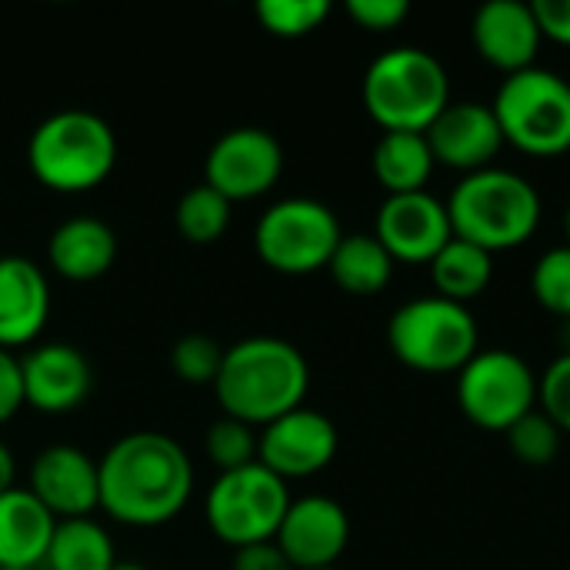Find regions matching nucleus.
Listing matches in <instances>:
<instances>
[{
    "label": "nucleus",
    "instance_id": "obj_1",
    "mask_svg": "<svg viewBox=\"0 0 570 570\" xmlns=\"http://www.w3.org/2000/svg\"><path fill=\"white\" fill-rule=\"evenodd\" d=\"M100 511L127 528H160L174 521L194 494L187 451L157 431L124 434L97 461Z\"/></svg>",
    "mask_w": 570,
    "mask_h": 570
},
{
    "label": "nucleus",
    "instance_id": "obj_2",
    "mask_svg": "<svg viewBox=\"0 0 570 570\" xmlns=\"http://www.w3.org/2000/svg\"><path fill=\"white\" fill-rule=\"evenodd\" d=\"M311 391L307 357L281 337H244L224 347V364L214 381L224 417L247 428H267L271 421L304 407Z\"/></svg>",
    "mask_w": 570,
    "mask_h": 570
},
{
    "label": "nucleus",
    "instance_id": "obj_3",
    "mask_svg": "<svg viewBox=\"0 0 570 570\" xmlns=\"http://www.w3.org/2000/svg\"><path fill=\"white\" fill-rule=\"evenodd\" d=\"M444 204L454 237L478 244L488 254L514 250L528 244L541 227L538 187L508 167L464 174Z\"/></svg>",
    "mask_w": 570,
    "mask_h": 570
},
{
    "label": "nucleus",
    "instance_id": "obj_4",
    "mask_svg": "<svg viewBox=\"0 0 570 570\" xmlns=\"http://www.w3.org/2000/svg\"><path fill=\"white\" fill-rule=\"evenodd\" d=\"M361 100L384 134H428L451 104V77L431 50L391 47L364 70Z\"/></svg>",
    "mask_w": 570,
    "mask_h": 570
},
{
    "label": "nucleus",
    "instance_id": "obj_5",
    "mask_svg": "<svg viewBox=\"0 0 570 570\" xmlns=\"http://www.w3.org/2000/svg\"><path fill=\"white\" fill-rule=\"evenodd\" d=\"M114 127L83 107L50 114L27 140V167L33 180L53 194H87L114 174Z\"/></svg>",
    "mask_w": 570,
    "mask_h": 570
},
{
    "label": "nucleus",
    "instance_id": "obj_6",
    "mask_svg": "<svg viewBox=\"0 0 570 570\" xmlns=\"http://www.w3.org/2000/svg\"><path fill=\"white\" fill-rule=\"evenodd\" d=\"M387 347L411 371L458 374L481 351V331L468 304L428 294L391 314Z\"/></svg>",
    "mask_w": 570,
    "mask_h": 570
},
{
    "label": "nucleus",
    "instance_id": "obj_7",
    "mask_svg": "<svg viewBox=\"0 0 570 570\" xmlns=\"http://www.w3.org/2000/svg\"><path fill=\"white\" fill-rule=\"evenodd\" d=\"M504 144L528 157H561L570 150V80L544 67H528L501 80L491 104Z\"/></svg>",
    "mask_w": 570,
    "mask_h": 570
},
{
    "label": "nucleus",
    "instance_id": "obj_8",
    "mask_svg": "<svg viewBox=\"0 0 570 570\" xmlns=\"http://www.w3.org/2000/svg\"><path fill=\"white\" fill-rule=\"evenodd\" d=\"M341 237L337 214L314 197H284L254 224V250L261 264L287 277L327 271Z\"/></svg>",
    "mask_w": 570,
    "mask_h": 570
},
{
    "label": "nucleus",
    "instance_id": "obj_9",
    "mask_svg": "<svg viewBox=\"0 0 570 570\" xmlns=\"http://www.w3.org/2000/svg\"><path fill=\"white\" fill-rule=\"evenodd\" d=\"M291 501L287 481L254 461L247 468L217 474L204 501V518L210 534L237 551L274 541Z\"/></svg>",
    "mask_w": 570,
    "mask_h": 570
},
{
    "label": "nucleus",
    "instance_id": "obj_10",
    "mask_svg": "<svg viewBox=\"0 0 570 570\" xmlns=\"http://www.w3.org/2000/svg\"><path fill=\"white\" fill-rule=\"evenodd\" d=\"M454 394L461 414L474 428L508 434L521 417L538 411V374L521 354L491 347L478 351L458 371Z\"/></svg>",
    "mask_w": 570,
    "mask_h": 570
},
{
    "label": "nucleus",
    "instance_id": "obj_11",
    "mask_svg": "<svg viewBox=\"0 0 570 570\" xmlns=\"http://www.w3.org/2000/svg\"><path fill=\"white\" fill-rule=\"evenodd\" d=\"M284 174V147L264 127H234L220 134L204 160V184L230 204L257 200Z\"/></svg>",
    "mask_w": 570,
    "mask_h": 570
},
{
    "label": "nucleus",
    "instance_id": "obj_12",
    "mask_svg": "<svg viewBox=\"0 0 570 570\" xmlns=\"http://www.w3.org/2000/svg\"><path fill=\"white\" fill-rule=\"evenodd\" d=\"M374 237L394 264H431L454 240L448 204L431 190L384 197L374 217Z\"/></svg>",
    "mask_w": 570,
    "mask_h": 570
},
{
    "label": "nucleus",
    "instance_id": "obj_13",
    "mask_svg": "<svg viewBox=\"0 0 570 570\" xmlns=\"http://www.w3.org/2000/svg\"><path fill=\"white\" fill-rule=\"evenodd\" d=\"M337 428L327 414L297 407L257 434V461L281 481H301L321 474L337 458Z\"/></svg>",
    "mask_w": 570,
    "mask_h": 570
},
{
    "label": "nucleus",
    "instance_id": "obj_14",
    "mask_svg": "<svg viewBox=\"0 0 570 570\" xmlns=\"http://www.w3.org/2000/svg\"><path fill=\"white\" fill-rule=\"evenodd\" d=\"M351 541V518L347 511L327 494H304L294 498L274 544L284 551L294 570L337 568L341 554Z\"/></svg>",
    "mask_w": 570,
    "mask_h": 570
},
{
    "label": "nucleus",
    "instance_id": "obj_15",
    "mask_svg": "<svg viewBox=\"0 0 570 570\" xmlns=\"http://www.w3.org/2000/svg\"><path fill=\"white\" fill-rule=\"evenodd\" d=\"M27 491L53 514V521L90 518L100 511L97 461L73 444H50L33 458Z\"/></svg>",
    "mask_w": 570,
    "mask_h": 570
},
{
    "label": "nucleus",
    "instance_id": "obj_16",
    "mask_svg": "<svg viewBox=\"0 0 570 570\" xmlns=\"http://www.w3.org/2000/svg\"><path fill=\"white\" fill-rule=\"evenodd\" d=\"M23 404L40 414H70L90 394V364L87 357L63 341L33 344L20 357Z\"/></svg>",
    "mask_w": 570,
    "mask_h": 570
},
{
    "label": "nucleus",
    "instance_id": "obj_17",
    "mask_svg": "<svg viewBox=\"0 0 570 570\" xmlns=\"http://www.w3.org/2000/svg\"><path fill=\"white\" fill-rule=\"evenodd\" d=\"M424 137L431 144L434 160L461 174H478L484 167H494V157L504 147L498 117L491 104L481 100L448 104V110L428 127Z\"/></svg>",
    "mask_w": 570,
    "mask_h": 570
},
{
    "label": "nucleus",
    "instance_id": "obj_18",
    "mask_svg": "<svg viewBox=\"0 0 570 570\" xmlns=\"http://www.w3.org/2000/svg\"><path fill=\"white\" fill-rule=\"evenodd\" d=\"M474 50L484 63L501 70L504 77L534 67L541 50V27L531 3L521 0H491L474 13L471 23Z\"/></svg>",
    "mask_w": 570,
    "mask_h": 570
},
{
    "label": "nucleus",
    "instance_id": "obj_19",
    "mask_svg": "<svg viewBox=\"0 0 570 570\" xmlns=\"http://www.w3.org/2000/svg\"><path fill=\"white\" fill-rule=\"evenodd\" d=\"M50 317V284L27 257H0V347H33Z\"/></svg>",
    "mask_w": 570,
    "mask_h": 570
},
{
    "label": "nucleus",
    "instance_id": "obj_20",
    "mask_svg": "<svg viewBox=\"0 0 570 570\" xmlns=\"http://www.w3.org/2000/svg\"><path fill=\"white\" fill-rule=\"evenodd\" d=\"M47 261L57 277L87 284L104 277L117 261V234L100 217H70L60 227H53L47 240Z\"/></svg>",
    "mask_w": 570,
    "mask_h": 570
},
{
    "label": "nucleus",
    "instance_id": "obj_21",
    "mask_svg": "<svg viewBox=\"0 0 570 570\" xmlns=\"http://www.w3.org/2000/svg\"><path fill=\"white\" fill-rule=\"evenodd\" d=\"M53 528V514L27 488H10L0 494V570L40 568Z\"/></svg>",
    "mask_w": 570,
    "mask_h": 570
},
{
    "label": "nucleus",
    "instance_id": "obj_22",
    "mask_svg": "<svg viewBox=\"0 0 570 570\" xmlns=\"http://www.w3.org/2000/svg\"><path fill=\"white\" fill-rule=\"evenodd\" d=\"M371 167H374L377 184L387 190V197H394V194L428 190V180H431L438 160H434L431 144H428L424 134L394 130V134H384L374 144Z\"/></svg>",
    "mask_w": 570,
    "mask_h": 570
},
{
    "label": "nucleus",
    "instance_id": "obj_23",
    "mask_svg": "<svg viewBox=\"0 0 570 570\" xmlns=\"http://www.w3.org/2000/svg\"><path fill=\"white\" fill-rule=\"evenodd\" d=\"M327 271L344 294L374 297L391 284L394 261L374 234H344Z\"/></svg>",
    "mask_w": 570,
    "mask_h": 570
},
{
    "label": "nucleus",
    "instance_id": "obj_24",
    "mask_svg": "<svg viewBox=\"0 0 570 570\" xmlns=\"http://www.w3.org/2000/svg\"><path fill=\"white\" fill-rule=\"evenodd\" d=\"M428 271H431V284H434L438 297H448L454 304H471L494 281V254L481 250L478 244L454 237L428 264Z\"/></svg>",
    "mask_w": 570,
    "mask_h": 570
},
{
    "label": "nucleus",
    "instance_id": "obj_25",
    "mask_svg": "<svg viewBox=\"0 0 570 570\" xmlns=\"http://www.w3.org/2000/svg\"><path fill=\"white\" fill-rule=\"evenodd\" d=\"M117 564L110 534L94 518L57 521L43 568L47 570H110Z\"/></svg>",
    "mask_w": 570,
    "mask_h": 570
},
{
    "label": "nucleus",
    "instance_id": "obj_26",
    "mask_svg": "<svg viewBox=\"0 0 570 570\" xmlns=\"http://www.w3.org/2000/svg\"><path fill=\"white\" fill-rule=\"evenodd\" d=\"M230 207L234 204L227 197H220L214 187L197 184L187 194H180V200L174 207L177 234L187 244H197V247L217 244L227 234V227H230Z\"/></svg>",
    "mask_w": 570,
    "mask_h": 570
},
{
    "label": "nucleus",
    "instance_id": "obj_27",
    "mask_svg": "<svg viewBox=\"0 0 570 570\" xmlns=\"http://www.w3.org/2000/svg\"><path fill=\"white\" fill-rule=\"evenodd\" d=\"M254 17L267 33L297 40V37L314 33L331 17V3L327 0H257Z\"/></svg>",
    "mask_w": 570,
    "mask_h": 570
},
{
    "label": "nucleus",
    "instance_id": "obj_28",
    "mask_svg": "<svg viewBox=\"0 0 570 570\" xmlns=\"http://www.w3.org/2000/svg\"><path fill=\"white\" fill-rule=\"evenodd\" d=\"M531 294L548 314L570 321V244L551 247L538 257L531 271Z\"/></svg>",
    "mask_w": 570,
    "mask_h": 570
},
{
    "label": "nucleus",
    "instance_id": "obj_29",
    "mask_svg": "<svg viewBox=\"0 0 570 570\" xmlns=\"http://www.w3.org/2000/svg\"><path fill=\"white\" fill-rule=\"evenodd\" d=\"M204 454L220 468V474L247 468L257 461V431L234 417H217L204 434Z\"/></svg>",
    "mask_w": 570,
    "mask_h": 570
},
{
    "label": "nucleus",
    "instance_id": "obj_30",
    "mask_svg": "<svg viewBox=\"0 0 570 570\" xmlns=\"http://www.w3.org/2000/svg\"><path fill=\"white\" fill-rule=\"evenodd\" d=\"M220 364H224V347L207 334H187L170 351V371L177 374V381L194 387L214 384Z\"/></svg>",
    "mask_w": 570,
    "mask_h": 570
},
{
    "label": "nucleus",
    "instance_id": "obj_31",
    "mask_svg": "<svg viewBox=\"0 0 570 570\" xmlns=\"http://www.w3.org/2000/svg\"><path fill=\"white\" fill-rule=\"evenodd\" d=\"M504 438H508L511 454H514L521 464L544 468V464H551V461L561 454V438H564V434H561L541 411H531V414L521 417Z\"/></svg>",
    "mask_w": 570,
    "mask_h": 570
},
{
    "label": "nucleus",
    "instance_id": "obj_32",
    "mask_svg": "<svg viewBox=\"0 0 570 570\" xmlns=\"http://www.w3.org/2000/svg\"><path fill=\"white\" fill-rule=\"evenodd\" d=\"M538 404L561 434H570V354L564 351L538 377Z\"/></svg>",
    "mask_w": 570,
    "mask_h": 570
},
{
    "label": "nucleus",
    "instance_id": "obj_33",
    "mask_svg": "<svg viewBox=\"0 0 570 570\" xmlns=\"http://www.w3.org/2000/svg\"><path fill=\"white\" fill-rule=\"evenodd\" d=\"M407 0H347V17L371 33L397 30L407 20Z\"/></svg>",
    "mask_w": 570,
    "mask_h": 570
},
{
    "label": "nucleus",
    "instance_id": "obj_34",
    "mask_svg": "<svg viewBox=\"0 0 570 570\" xmlns=\"http://www.w3.org/2000/svg\"><path fill=\"white\" fill-rule=\"evenodd\" d=\"M23 407V377L20 357L0 347V424H7Z\"/></svg>",
    "mask_w": 570,
    "mask_h": 570
},
{
    "label": "nucleus",
    "instance_id": "obj_35",
    "mask_svg": "<svg viewBox=\"0 0 570 570\" xmlns=\"http://www.w3.org/2000/svg\"><path fill=\"white\" fill-rule=\"evenodd\" d=\"M531 7H534L541 37H548L561 47H570V0H538Z\"/></svg>",
    "mask_w": 570,
    "mask_h": 570
},
{
    "label": "nucleus",
    "instance_id": "obj_36",
    "mask_svg": "<svg viewBox=\"0 0 570 570\" xmlns=\"http://www.w3.org/2000/svg\"><path fill=\"white\" fill-rule=\"evenodd\" d=\"M230 570H294L291 561L284 558V551L274 541L264 544H250V548H237Z\"/></svg>",
    "mask_w": 570,
    "mask_h": 570
},
{
    "label": "nucleus",
    "instance_id": "obj_37",
    "mask_svg": "<svg viewBox=\"0 0 570 570\" xmlns=\"http://www.w3.org/2000/svg\"><path fill=\"white\" fill-rule=\"evenodd\" d=\"M17 481V461H13V451L0 441V494H7Z\"/></svg>",
    "mask_w": 570,
    "mask_h": 570
},
{
    "label": "nucleus",
    "instance_id": "obj_38",
    "mask_svg": "<svg viewBox=\"0 0 570 570\" xmlns=\"http://www.w3.org/2000/svg\"><path fill=\"white\" fill-rule=\"evenodd\" d=\"M564 327H561V347H564V354H570V321H561Z\"/></svg>",
    "mask_w": 570,
    "mask_h": 570
},
{
    "label": "nucleus",
    "instance_id": "obj_39",
    "mask_svg": "<svg viewBox=\"0 0 570 570\" xmlns=\"http://www.w3.org/2000/svg\"><path fill=\"white\" fill-rule=\"evenodd\" d=\"M110 570H147L144 564H134V561H117Z\"/></svg>",
    "mask_w": 570,
    "mask_h": 570
},
{
    "label": "nucleus",
    "instance_id": "obj_40",
    "mask_svg": "<svg viewBox=\"0 0 570 570\" xmlns=\"http://www.w3.org/2000/svg\"><path fill=\"white\" fill-rule=\"evenodd\" d=\"M561 227H564V237H568V244H570V200H568V207H564V217H561Z\"/></svg>",
    "mask_w": 570,
    "mask_h": 570
},
{
    "label": "nucleus",
    "instance_id": "obj_41",
    "mask_svg": "<svg viewBox=\"0 0 570 570\" xmlns=\"http://www.w3.org/2000/svg\"><path fill=\"white\" fill-rule=\"evenodd\" d=\"M324 570H337V568H324Z\"/></svg>",
    "mask_w": 570,
    "mask_h": 570
}]
</instances>
